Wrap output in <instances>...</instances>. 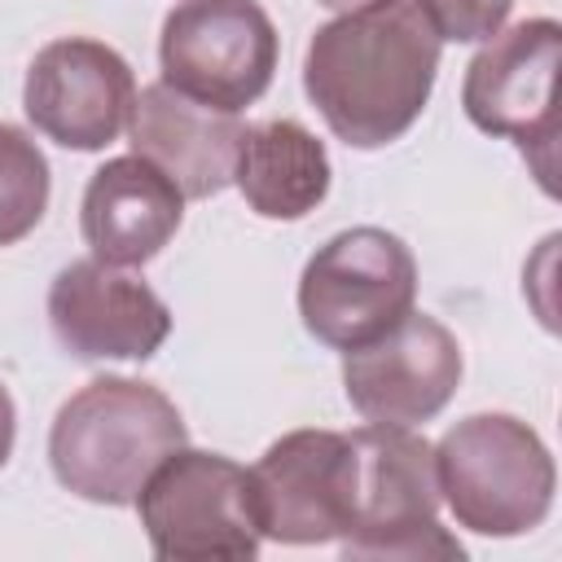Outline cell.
<instances>
[{
    "instance_id": "cell-5",
    "label": "cell",
    "mask_w": 562,
    "mask_h": 562,
    "mask_svg": "<svg viewBox=\"0 0 562 562\" xmlns=\"http://www.w3.org/2000/svg\"><path fill=\"white\" fill-rule=\"evenodd\" d=\"M356 443V514L342 558H465L461 540L439 522V479L435 448L413 435V426L351 430Z\"/></svg>"
},
{
    "instance_id": "cell-7",
    "label": "cell",
    "mask_w": 562,
    "mask_h": 562,
    "mask_svg": "<svg viewBox=\"0 0 562 562\" xmlns=\"http://www.w3.org/2000/svg\"><path fill=\"white\" fill-rule=\"evenodd\" d=\"M277 26L259 0H180L162 18V83L180 97L241 114L277 75Z\"/></svg>"
},
{
    "instance_id": "cell-4",
    "label": "cell",
    "mask_w": 562,
    "mask_h": 562,
    "mask_svg": "<svg viewBox=\"0 0 562 562\" xmlns=\"http://www.w3.org/2000/svg\"><path fill=\"white\" fill-rule=\"evenodd\" d=\"M132 505L162 562H241L263 544L250 470L224 452L176 448Z\"/></svg>"
},
{
    "instance_id": "cell-17",
    "label": "cell",
    "mask_w": 562,
    "mask_h": 562,
    "mask_svg": "<svg viewBox=\"0 0 562 562\" xmlns=\"http://www.w3.org/2000/svg\"><path fill=\"white\" fill-rule=\"evenodd\" d=\"M422 9L443 44H483L509 22L514 0H422Z\"/></svg>"
},
{
    "instance_id": "cell-13",
    "label": "cell",
    "mask_w": 562,
    "mask_h": 562,
    "mask_svg": "<svg viewBox=\"0 0 562 562\" xmlns=\"http://www.w3.org/2000/svg\"><path fill=\"white\" fill-rule=\"evenodd\" d=\"M184 193L140 154L110 158L92 171L79 202V233L92 259L114 268L149 263L184 220Z\"/></svg>"
},
{
    "instance_id": "cell-16",
    "label": "cell",
    "mask_w": 562,
    "mask_h": 562,
    "mask_svg": "<svg viewBox=\"0 0 562 562\" xmlns=\"http://www.w3.org/2000/svg\"><path fill=\"white\" fill-rule=\"evenodd\" d=\"M48 158L13 123H0V246L22 241L48 211Z\"/></svg>"
},
{
    "instance_id": "cell-11",
    "label": "cell",
    "mask_w": 562,
    "mask_h": 562,
    "mask_svg": "<svg viewBox=\"0 0 562 562\" xmlns=\"http://www.w3.org/2000/svg\"><path fill=\"white\" fill-rule=\"evenodd\" d=\"M461 342L426 312H408L382 338L342 351L347 404L373 426H426L461 386Z\"/></svg>"
},
{
    "instance_id": "cell-15",
    "label": "cell",
    "mask_w": 562,
    "mask_h": 562,
    "mask_svg": "<svg viewBox=\"0 0 562 562\" xmlns=\"http://www.w3.org/2000/svg\"><path fill=\"white\" fill-rule=\"evenodd\" d=\"M329 154L325 145L294 119L255 123L241 132L233 184L246 206L263 220H303L329 193Z\"/></svg>"
},
{
    "instance_id": "cell-18",
    "label": "cell",
    "mask_w": 562,
    "mask_h": 562,
    "mask_svg": "<svg viewBox=\"0 0 562 562\" xmlns=\"http://www.w3.org/2000/svg\"><path fill=\"white\" fill-rule=\"evenodd\" d=\"M13 439H18V408H13L9 386L0 382V470H4L9 457H13Z\"/></svg>"
},
{
    "instance_id": "cell-19",
    "label": "cell",
    "mask_w": 562,
    "mask_h": 562,
    "mask_svg": "<svg viewBox=\"0 0 562 562\" xmlns=\"http://www.w3.org/2000/svg\"><path fill=\"white\" fill-rule=\"evenodd\" d=\"M316 4H325L334 13H351V9H364V4H378V0H316Z\"/></svg>"
},
{
    "instance_id": "cell-2",
    "label": "cell",
    "mask_w": 562,
    "mask_h": 562,
    "mask_svg": "<svg viewBox=\"0 0 562 562\" xmlns=\"http://www.w3.org/2000/svg\"><path fill=\"white\" fill-rule=\"evenodd\" d=\"M184 443V417L158 386L105 373L57 408L48 430V465L79 501L132 505L158 461Z\"/></svg>"
},
{
    "instance_id": "cell-3",
    "label": "cell",
    "mask_w": 562,
    "mask_h": 562,
    "mask_svg": "<svg viewBox=\"0 0 562 562\" xmlns=\"http://www.w3.org/2000/svg\"><path fill=\"white\" fill-rule=\"evenodd\" d=\"M439 501L474 536L536 531L558 492L544 439L514 413H474L435 443Z\"/></svg>"
},
{
    "instance_id": "cell-12",
    "label": "cell",
    "mask_w": 562,
    "mask_h": 562,
    "mask_svg": "<svg viewBox=\"0 0 562 562\" xmlns=\"http://www.w3.org/2000/svg\"><path fill=\"white\" fill-rule=\"evenodd\" d=\"M48 325L79 360H149L171 334V312L127 268L79 259L48 285Z\"/></svg>"
},
{
    "instance_id": "cell-6",
    "label": "cell",
    "mask_w": 562,
    "mask_h": 562,
    "mask_svg": "<svg viewBox=\"0 0 562 562\" xmlns=\"http://www.w3.org/2000/svg\"><path fill=\"white\" fill-rule=\"evenodd\" d=\"M417 303L413 250L373 224L342 228L303 263L299 316L329 351H356L400 325Z\"/></svg>"
},
{
    "instance_id": "cell-1",
    "label": "cell",
    "mask_w": 562,
    "mask_h": 562,
    "mask_svg": "<svg viewBox=\"0 0 562 562\" xmlns=\"http://www.w3.org/2000/svg\"><path fill=\"white\" fill-rule=\"evenodd\" d=\"M443 40L422 0H378L316 26L303 57V92L351 149L400 140L426 110Z\"/></svg>"
},
{
    "instance_id": "cell-9",
    "label": "cell",
    "mask_w": 562,
    "mask_h": 562,
    "mask_svg": "<svg viewBox=\"0 0 562 562\" xmlns=\"http://www.w3.org/2000/svg\"><path fill=\"white\" fill-rule=\"evenodd\" d=\"M263 540L329 544L356 514V443L342 430H290L250 465Z\"/></svg>"
},
{
    "instance_id": "cell-14",
    "label": "cell",
    "mask_w": 562,
    "mask_h": 562,
    "mask_svg": "<svg viewBox=\"0 0 562 562\" xmlns=\"http://www.w3.org/2000/svg\"><path fill=\"white\" fill-rule=\"evenodd\" d=\"M246 123L237 114L198 105L162 79L136 92L127 136L132 154L176 180L184 198H215L233 184V162Z\"/></svg>"
},
{
    "instance_id": "cell-8",
    "label": "cell",
    "mask_w": 562,
    "mask_h": 562,
    "mask_svg": "<svg viewBox=\"0 0 562 562\" xmlns=\"http://www.w3.org/2000/svg\"><path fill=\"white\" fill-rule=\"evenodd\" d=\"M558 57H562V26L553 18H527L483 40V48L470 57L461 79L465 119L487 136L514 140L522 158L536 162V176L549 193H553L549 154L558 136V114H553Z\"/></svg>"
},
{
    "instance_id": "cell-10",
    "label": "cell",
    "mask_w": 562,
    "mask_h": 562,
    "mask_svg": "<svg viewBox=\"0 0 562 562\" xmlns=\"http://www.w3.org/2000/svg\"><path fill=\"white\" fill-rule=\"evenodd\" d=\"M136 105L132 66L101 40L66 35L35 53L22 83V110L61 149L97 154L114 145Z\"/></svg>"
}]
</instances>
